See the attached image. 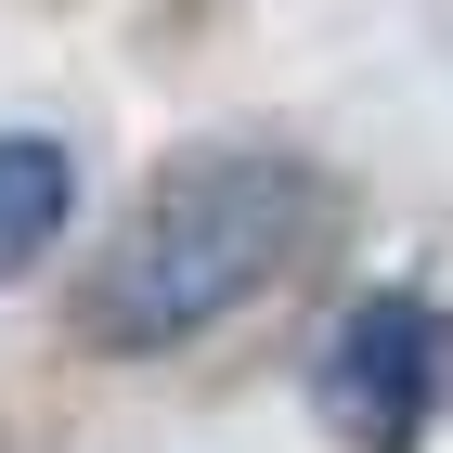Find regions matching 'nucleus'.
<instances>
[{
  "instance_id": "obj_1",
  "label": "nucleus",
  "mask_w": 453,
  "mask_h": 453,
  "mask_svg": "<svg viewBox=\"0 0 453 453\" xmlns=\"http://www.w3.org/2000/svg\"><path fill=\"white\" fill-rule=\"evenodd\" d=\"M337 220H349L337 169L298 142H181L130 195V220L78 259L65 324L104 363H169L234 311H259L273 285H298L337 246Z\"/></svg>"
},
{
  "instance_id": "obj_3",
  "label": "nucleus",
  "mask_w": 453,
  "mask_h": 453,
  "mask_svg": "<svg viewBox=\"0 0 453 453\" xmlns=\"http://www.w3.org/2000/svg\"><path fill=\"white\" fill-rule=\"evenodd\" d=\"M65 208H78V142L65 130H0V273L52 259Z\"/></svg>"
},
{
  "instance_id": "obj_2",
  "label": "nucleus",
  "mask_w": 453,
  "mask_h": 453,
  "mask_svg": "<svg viewBox=\"0 0 453 453\" xmlns=\"http://www.w3.org/2000/svg\"><path fill=\"white\" fill-rule=\"evenodd\" d=\"M311 415L349 453H427L453 415V311L427 285H363L311 363Z\"/></svg>"
}]
</instances>
